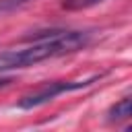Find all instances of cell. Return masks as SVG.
Masks as SVG:
<instances>
[{
	"label": "cell",
	"instance_id": "cell-1",
	"mask_svg": "<svg viewBox=\"0 0 132 132\" xmlns=\"http://www.w3.org/2000/svg\"><path fill=\"white\" fill-rule=\"evenodd\" d=\"M89 39H91V33L87 31H64V29L37 31L25 37V41H31V45L0 54V72L29 68V66H35L39 62H45L64 54H72L85 47Z\"/></svg>",
	"mask_w": 132,
	"mask_h": 132
},
{
	"label": "cell",
	"instance_id": "cell-2",
	"mask_svg": "<svg viewBox=\"0 0 132 132\" xmlns=\"http://www.w3.org/2000/svg\"><path fill=\"white\" fill-rule=\"evenodd\" d=\"M101 76H91V78H85V80H58V82H45L41 85L37 91L25 95L23 99H19V107L21 109H33L37 105H43L47 101H52L54 97L66 93V91H76V89H82V87H89L91 82L99 80Z\"/></svg>",
	"mask_w": 132,
	"mask_h": 132
},
{
	"label": "cell",
	"instance_id": "cell-3",
	"mask_svg": "<svg viewBox=\"0 0 132 132\" xmlns=\"http://www.w3.org/2000/svg\"><path fill=\"white\" fill-rule=\"evenodd\" d=\"M107 116H109V120H111V122L128 120V118L132 116V101H130V97H124V99H120L116 105H111Z\"/></svg>",
	"mask_w": 132,
	"mask_h": 132
},
{
	"label": "cell",
	"instance_id": "cell-4",
	"mask_svg": "<svg viewBox=\"0 0 132 132\" xmlns=\"http://www.w3.org/2000/svg\"><path fill=\"white\" fill-rule=\"evenodd\" d=\"M103 0H64L62 2V8L66 10H82V8H91L95 4H99Z\"/></svg>",
	"mask_w": 132,
	"mask_h": 132
},
{
	"label": "cell",
	"instance_id": "cell-5",
	"mask_svg": "<svg viewBox=\"0 0 132 132\" xmlns=\"http://www.w3.org/2000/svg\"><path fill=\"white\" fill-rule=\"evenodd\" d=\"M27 2H31V0H0V12H10Z\"/></svg>",
	"mask_w": 132,
	"mask_h": 132
},
{
	"label": "cell",
	"instance_id": "cell-6",
	"mask_svg": "<svg viewBox=\"0 0 132 132\" xmlns=\"http://www.w3.org/2000/svg\"><path fill=\"white\" fill-rule=\"evenodd\" d=\"M8 82H12V78H0V89H2V87H6Z\"/></svg>",
	"mask_w": 132,
	"mask_h": 132
}]
</instances>
